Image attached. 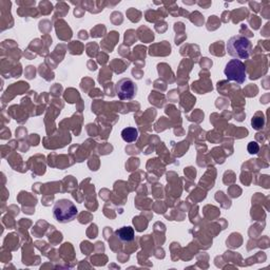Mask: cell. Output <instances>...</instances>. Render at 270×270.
Instances as JSON below:
<instances>
[{"instance_id":"1","label":"cell","mask_w":270,"mask_h":270,"mask_svg":"<svg viewBox=\"0 0 270 270\" xmlns=\"http://www.w3.org/2000/svg\"><path fill=\"white\" fill-rule=\"evenodd\" d=\"M226 50L235 59H248L252 53V44L245 36L236 35L227 42Z\"/></svg>"},{"instance_id":"2","label":"cell","mask_w":270,"mask_h":270,"mask_svg":"<svg viewBox=\"0 0 270 270\" xmlns=\"http://www.w3.org/2000/svg\"><path fill=\"white\" fill-rule=\"evenodd\" d=\"M53 217L61 224H67L75 220L78 210L73 202L67 198L58 200L53 206Z\"/></svg>"},{"instance_id":"3","label":"cell","mask_w":270,"mask_h":270,"mask_svg":"<svg viewBox=\"0 0 270 270\" xmlns=\"http://www.w3.org/2000/svg\"><path fill=\"white\" fill-rule=\"evenodd\" d=\"M224 73L226 78L230 81H235L238 84L244 83L246 80V67L244 63L238 59H231L227 63Z\"/></svg>"},{"instance_id":"4","label":"cell","mask_w":270,"mask_h":270,"mask_svg":"<svg viewBox=\"0 0 270 270\" xmlns=\"http://www.w3.org/2000/svg\"><path fill=\"white\" fill-rule=\"evenodd\" d=\"M115 91L121 101H131L137 94V84L131 78H122L116 83Z\"/></svg>"},{"instance_id":"5","label":"cell","mask_w":270,"mask_h":270,"mask_svg":"<svg viewBox=\"0 0 270 270\" xmlns=\"http://www.w3.org/2000/svg\"><path fill=\"white\" fill-rule=\"evenodd\" d=\"M115 234H116V236H118V238L122 242H124V243H131V242H133L135 238L134 229L130 226L122 227V228H119L115 231Z\"/></svg>"},{"instance_id":"6","label":"cell","mask_w":270,"mask_h":270,"mask_svg":"<svg viewBox=\"0 0 270 270\" xmlns=\"http://www.w3.org/2000/svg\"><path fill=\"white\" fill-rule=\"evenodd\" d=\"M122 138L126 143H134L138 138V130L133 127H127L122 131Z\"/></svg>"},{"instance_id":"7","label":"cell","mask_w":270,"mask_h":270,"mask_svg":"<svg viewBox=\"0 0 270 270\" xmlns=\"http://www.w3.org/2000/svg\"><path fill=\"white\" fill-rule=\"evenodd\" d=\"M251 124H252L254 129H257V130L262 129L263 126H264V117H263V115L261 114V117H258V115H257L254 118H252Z\"/></svg>"},{"instance_id":"8","label":"cell","mask_w":270,"mask_h":270,"mask_svg":"<svg viewBox=\"0 0 270 270\" xmlns=\"http://www.w3.org/2000/svg\"><path fill=\"white\" fill-rule=\"evenodd\" d=\"M247 150L250 154H257L260 151V146L258 145V143H255V141H251V143L248 144Z\"/></svg>"}]
</instances>
